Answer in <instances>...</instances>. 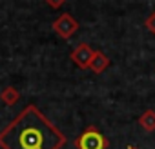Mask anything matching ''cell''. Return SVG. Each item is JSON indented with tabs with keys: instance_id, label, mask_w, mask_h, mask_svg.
I'll return each mask as SVG.
<instances>
[{
	"instance_id": "obj_1",
	"label": "cell",
	"mask_w": 155,
	"mask_h": 149,
	"mask_svg": "<svg viewBox=\"0 0 155 149\" xmlns=\"http://www.w3.org/2000/svg\"><path fill=\"white\" fill-rule=\"evenodd\" d=\"M64 144V133L35 104H28L0 131V149H62Z\"/></svg>"
},
{
	"instance_id": "obj_2",
	"label": "cell",
	"mask_w": 155,
	"mask_h": 149,
	"mask_svg": "<svg viewBox=\"0 0 155 149\" xmlns=\"http://www.w3.org/2000/svg\"><path fill=\"white\" fill-rule=\"evenodd\" d=\"M108 145H110L108 138L95 125L86 127L75 138V147L77 149H108Z\"/></svg>"
},
{
	"instance_id": "obj_3",
	"label": "cell",
	"mask_w": 155,
	"mask_h": 149,
	"mask_svg": "<svg viewBox=\"0 0 155 149\" xmlns=\"http://www.w3.org/2000/svg\"><path fill=\"white\" fill-rule=\"evenodd\" d=\"M51 27H53V31H55L60 38H71V36L77 33V29H79V22H77L69 13H62V15L51 24Z\"/></svg>"
},
{
	"instance_id": "obj_4",
	"label": "cell",
	"mask_w": 155,
	"mask_h": 149,
	"mask_svg": "<svg viewBox=\"0 0 155 149\" xmlns=\"http://www.w3.org/2000/svg\"><path fill=\"white\" fill-rule=\"evenodd\" d=\"M93 55H95V51H93L86 42H82V44H79V46L71 51L69 56H71L73 64H77L81 69H84V67H90V62H91Z\"/></svg>"
},
{
	"instance_id": "obj_5",
	"label": "cell",
	"mask_w": 155,
	"mask_h": 149,
	"mask_svg": "<svg viewBox=\"0 0 155 149\" xmlns=\"http://www.w3.org/2000/svg\"><path fill=\"white\" fill-rule=\"evenodd\" d=\"M108 65H110V58H108L102 51H95V55H93V58H91L88 69H91L95 74H101V73H104V71L108 69Z\"/></svg>"
},
{
	"instance_id": "obj_6",
	"label": "cell",
	"mask_w": 155,
	"mask_h": 149,
	"mask_svg": "<svg viewBox=\"0 0 155 149\" xmlns=\"http://www.w3.org/2000/svg\"><path fill=\"white\" fill-rule=\"evenodd\" d=\"M139 125H140L144 131H148V133L155 131V111H153V109H146V111L139 116Z\"/></svg>"
},
{
	"instance_id": "obj_7",
	"label": "cell",
	"mask_w": 155,
	"mask_h": 149,
	"mask_svg": "<svg viewBox=\"0 0 155 149\" xmlns=\"http://www.w3.org/2000/svg\"><path fill=\"white\" fill-rule=\"evenodd\" d=\"M0 100H2L4 104H8V106H15V104L20 100V93H18L13 86L4 87L2 93H0Z\"/></svg>"
},
{
	"instance_id": "obj_8",
	"label": "cell",
	"mask_w": 155,
	"mask_h": 149,
	"mask_svg": "<svg viewBox=\"0 0 155 149\" xmlns=\"http://www.w3.org/2000/svg\"><path fill=\"white\" fill-rule=\"evenodd\" d=\"M144 26H146V29H148V31L155 36V11H153V13H151L146 20H144Z\"/></svg>"
},
{
	"instance_id": "obj_9",
	"label": "cell",
	"mask_w": 155,
	"mask_h": 149,
	"mask_svg": "<svg viewBox=\"0 0 155 149\" xmlns=\"http://www.w3.org/2000/svg\"><path fill=\"white\" fill-rule=\"evenodd\" d=\"M64 2H66V0H46V4H48L49 8H53V9H58Z\"/></svg>"
},
{
	"instance_id": "obj_10",
	"label": "cell",
	"mask_w": 155,
	"mask_h": 149,
	"mask_svg": "<svg viewBox=\"0 0 155 149\" xmlns=\"http://www.w3.org/2000/svg\"><path fill=\"white\" fill-rule=\"evenodd\" d=\"M128 149H137V147H133V145H128Z\"/></svg>"
}]
</instances>
